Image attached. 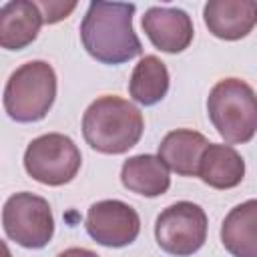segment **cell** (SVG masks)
Segmentation results:
<instances>
[{
    "instance_id": "obj_11",
    "label": "cell",
    "mask_w": 257,
    "mask_h": 257,
    "mask_svg": "<svg viewBox=\"0 0 257 257\" xmlns=\"http://www.w3.org/2000/svg\"><path fill=\"white\" fill-rule=\"evenodd\" d=\"M44 24L36 2L12 0L0 8V44L6 50H22L32 44Z\"/></svg>"
},
{
    "instance_id": "obj_7",
    "label": "cell",
    "mask_w": 257,
    "mask_h": 257,
    "mask_svg": "<svg viewBox=\"0 0 257 257\" xmlns=\"http://www.w3.org/2000/svg\"><path fill=\"white\" fill-rule=\"evenodd\" d=\"M155 237L165 253L175 257H189L205 245L207 215L199 205L191 201L173 203L157 217Z\"/></svg>"
},
{
    "instance_id": "obj_14",
    "label": "cell",
    "mask_w": 257,
    "mask_h": 257,
    "mask_svg": "<svg viewBox=\"0 0 257 257\" xmlns=\"http://www.w3.org/2000/svg\"><path fill=\"white\" fill-rule=\"evenodd\" d=\"M197 177L213 189H233L245 177V161L233 147L209 143L201 157Z\"/></svg>"
},
{
    "instance_id": "obj_8",
    "label": "cell",
    "mask_w": 257,
    "mask_h": 257,
    "mask_svg": "<svg viewBox=\"0 0 257 257\" xmlns=\"http://www.w3.org/2000/svg\"><path fill=\"white\" fill-rule=\"evenodd\" d=\"M86 233L102 247H126L141 233L139 213L118 199H104L90 205L84 221Z\"/></svg>"
},
{
    "instance_id": "obj_6",
    "label": "cell",
    "mask_w": 257,
    "mask_h": 257,
    "mask_svg": "<svg viewBox=\"0 0 257 257\" xmlns=\"http://www.w3.org/2000/svg\"><path fill=\"white\" fill-rule=\"evenodd\" d=\"M2 227L14 243L26 249H42L54 235V217L44 197L22 191L4 203Z\"/></svg>"
},
{
    "instance_id": "obj_10",
    "label": "cell",
    "mask_w": 257,
    "mask_h": 257,
    "mask_svg": "<svg viewBox=\"0 0 257 257\" xmlns=\"http://www.w3.org/2000/svg\"><path fill=\"white\" fill-rule=\"evenodd\" d=\"M209 32L221 40L245 38L257 24L255 0H209L203 8Z\"/></svg>"
},
{
    "instance_id": "obj_18",
    "label": "cell",
    "mask_w": 257,
    "mask_h": 257,
    "mask_svg": "<svg viewBox=\"0 0 257 257\" xmlns=\"http://www.w3.org/2000/svg\"><path fill=\"white\" fill-rule=\"evenodd\" d=\"M58 257H98V255L84 247H70V249H64L62 253H58Z\"/></svg>"
},
{
    "instance_id": "obj_5",
    "label": "cell",
    "mask_w": 257,
    "mask_h": 257,
    "mask_svg": "<svg viewBox=\"0 0 257 257\" xmlns=\"http://www.w3.org/2000/svg\"><path fill=\"white\" fill-rule=\"evenodd\" d=\"M82 163V155L74 141L60 133H48L30 141L24 151L26 173L48 187L70 183Z\"/></svg>"
},
{
    "instance_id": "obj_16",
    "label": "cell",
    "mask_w": 257,
    "mask_h": 257,
    "mask_svg": "<svg viewBox=\"0 0 257 257\" xmlns=\"http://www.w3.org/2000/svg\"><path fill=\"white\" fill-rule=\"evenodd\" d=\"M167 90H169V70L165 62L153 54L143 56L128 80V92L133 100H137L143 106H153L167 96Z\"/></svg>"
},
{
    "instance_id": "obj_4",
    "label": "cell",
    "mask_w": 257,
    "mask_h": 257,
    "mask_svg": "<svg viewBox=\"0 0 257 257\" xmlns=\"http://www.w3.org/2000/svg\"><path fill=\"white\" fill-rule=\"evenodd\" d=\"M56 98V72L44 60L18 66L4 86V110L16 122H36L46 116Z\"/></svg>"
},
{
    "instance_id": "obj_9",
    "label": "cell",
    "mask_w": 257,
    "mask_h": 257,
    "mask_svg": "<svg viewBox=\"0 0 257 257\" xmlns=\"http://www.w3.org/2000/svg\"><path fill=\"white\" fill-rule=\"evenodd\" d=\"M143 30L161 52L177 54L189 48L193 40L191 16L181 8L153 6L143 16Z\"/></svg>"
},
{
    "instance_id": "obj_2",
    "label": "cell",
    "mask_w": 257,
    "mask_h": 257,
    "mask_svg": "<svg viewBox=\"0 0 257 257\" xmlns=\"http://www.w3.org/2000/svg\"><path fill=\"white\" fill-rule=\"evenodd\" d=\"M141 110L126 98L106 94L90 102L82 114V135L90 149L104 155H122L143 137Z\"/></svg>"
},
{
    "instance_id": "obj_1",
    "label": "cell",
    "mask_w": 257,
    "mask_h": 257,
    "mask_svg": "<svg viewBox=\"0 0 257 257\" xmlns=\"http://www.w3.org/2000/svg\"><path fill=\"white\" fill-rule=\"evenodd\" d=\"M137 6L126 2H90L80 22L84 50L102 64H122L143 52L141 40L133 30Z\"/></svg>"
},
{
    "instance_id": "obj_12",
    "label": "cell",
    "mask_w": 257,
    "mask_h": 257,
    "mask_svg": "<svg viewBox=\"0 0 257 257\" xmlns=\"http://www.w3.org/2000/svg\"><path fill=\"white\" fill-rule=\"evenodd\" d=\"M209 141L191 128H177L165 135L159 145L161 161L181 177H197L199 163Z\"/></svg>"
},
{
    "instance_id": "obj_17",
    "label": "cell",
    "mask_w": 257,
    "mask_h": 257,
    "mask_svg": "<svg viewBox=\"0 0 257 257\" xmlns=\"http://www.w3.org/2000/svg\"><path fill=\"white\" fill-rule=\"evenodd\" d=\"M36 6L40 8L44 22H46V24H54V22L66 18V16L76 8V2L64 4V2H50V0H48V2H36Z\"/></svg>"
},
{
    "instance_id": "obj_3",
    "label": "cell",
    "mask_w": 257,
    "mask_h": 257,
    "mask_svg": "<svg viewBox=\"0 0 257 257\" xmlns=\"http://www.w3.org/2000/svg\"><path fill=\"white\" fill-rule=\"evenodd\" d=\"M207 112L229 145L249 143L257 133V94L245 80H219L209 92Z\"/></svg>"
},
{
    "instance_id": "obj_13",
    "label": "cell",
    "mask_w": 257,
    "mask_h": 257,
    "mask_svg": "<svg viewBox=\"0 0 257 257\" xmlns=\"http://www.w3.org/2000/svg\"><path fill=\"white\" fill-rule=\"evenodd\" d=\"M221 243L233 257H257V199L239 203L227 213Z\"/></svg>"
},
{
    "instance_id": "obj_15",
    "label": "cell",
    "mask_w": 257,
    "mask_h": 257,
    "mask_svg": "<svg viewBox=\"0 0 257 257\" xmlns=\"http://www.w3.org/2000/svg\"><path fill=\"white\" fill-rule=\"evenodd\" d=\"M120 181L124 189L143 197H159L169 191V167L155 155H135L122 163Z\"/></svg>"
}]
</instances>
